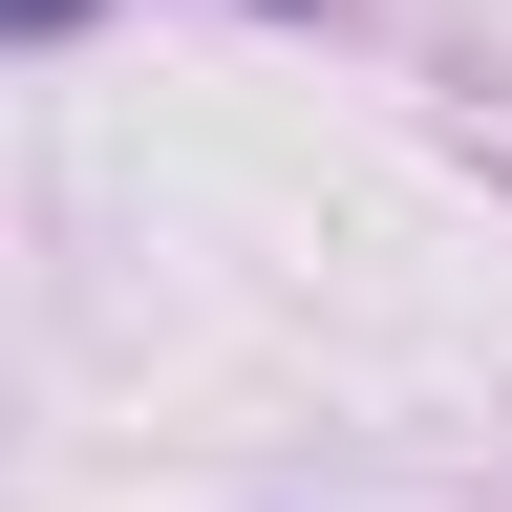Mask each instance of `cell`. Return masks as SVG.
Returning a JSON list of instances; mask_svg holds the SVG:
<instances>
[{
  "label": "cell",
  "instance_id": "obj_1",
  "mask_svg": "<svg viewBox=\"0 0 512 512\" xmlns=\"http://www.w3.org/2000/svg\"><path fill=\"white\" fill-rule=\"evenodd\" d=\"M64 22H86V0H0V43H64Z\"/></svg>",
  "mask_w": 512,
  "mask_h": 512
}]
</instances>
